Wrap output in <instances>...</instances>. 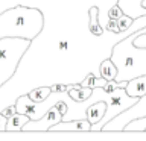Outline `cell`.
<instances>
[{
  "label": "cell",
  "instance_id": "obj_19",
  "mask_svg": "<svg viewBox=\"0 0 146 141\" xmlns=\"http://www.w3.org/2000/svg\"><path fill=\"white\" fill-rule=\"evenodd\" d=\"M107 29L110 32H113V34H120V29H119V26H117V20H114V18H110L108 20Z\"/></svg>",
  "mask_w": 146,
  "mask_h": 141
},
{
  "label": "cell",
  "instance_id": "obj_24",
  "mask_svg": "<svg viewBox=\"0 0 146 141\" xmlns=\"http://www.w3.org/2000/svg\"><path fill=\"white\" fill-rule=\"evenodd\" d=\"M141 6L146 8V0H141Z\"/></svg>",
  "mask_w": 146,
  "mask_h": 141
},
{
  "label": "cell",
  "instance_id": "obj_6",
  "mask_svg": "<svg viewBox=\"0 0 146 141\" xmlns=\"http://www.w3.org/2000/svg\"><path fill=\"white\" fill-rule=\"evenodd\" d=\"M90 127L91 123L87 118H82V120H61L56 125H53L49 130H90Z\"/></svg>",
  "mask_w": 146,
  "mask_h": 141
},
{
  "label": "cell",
  "instance_id": "obj_20",
  "mask_svg": "<svg viewBox=\"0 0 146 141\" xmlns=\"http://www.w3.org/2000/svg\"><path fill=\"white\" fill-rule=\"evenodd\" d=\"M17 112V108H15V105H9V106H6L3 109V111H0V114H2V115H5V117H11L12 114H15Z\"/></svg>",
  "mask_w": 146,
  "mask_h": 141
},
{
  "label": "cell",
  "instance_id": "obj_15",
  "mask_svg": "<svg viewBox=\"0 0 146 141\" xmlns=\"http://www.w3.org/2000/svg\"><path fill=\"white\" fill-rule=\"evenodd\" d=\"M145 129H146V115L131 120L125 126V129H123V130H145Z\"/></svg>",
  "mask_w": 146,
  "mask_h": 141
},
{
  "label": "cell",
  "instance_id": "obj_13",
  "mask_svg": "<svg viewBox=\"0 0 146 141\" xmlns=\"http://www.w3.org/2000/svg\"><path fill=\"white\" fill-rule=\"evenodd\" d=\"M105 84H107V80H105L104 77H100L99 74L96 76L93 73H90V74H87V77L81 82V86H85V88H96V86H104Z\"/></svg>",
  "mask_w": 146,
  "mask_h": 141
},
{
  "label": "cell",
  "instance_id": "obj_2",
  "mask_svg": "<svg viewBox=\"0 0 146 141\" xmlns=\"http://www.w3.org/2000/svg\"><path fill=\"white\" fill-rule=\"evenodd\" d=\"M135 35L137 30L113 45L110 59L117 68V74L114 77L117 82L146 74V47H137L134 44Z\"/></svg>",
  "mask_w": 146,
  "mask_h": 141
},
{
  "label": "cell",
  "instance_id": "obj_14",
  "mask_svg": "<svg viewBox=\"0 0 146 141\" xmlns=\"http://www.w3.org/2000/svg\"><path fill=\"white\" fill-rule=\"evenodd\" d=\"M50 94V86H40V88H35L27 93V96H29L31 100H34V102L40 103L43 102L44 99H47Z\"/></svg>",
  "mask_w": 146,
  "mask_h": 141
},
{
  "label": "cell",
  "instance_id": "obj_10",
  "mask_svg": "<svg viewBox=\"0 0 146 141\" xmlns=\"http://www.w3.org/2000/svg\"><path fill=\"white\" fill-rule=\"evenodd\" d=\"M88 14H90V24H88L90 32L96 36H100L104 34V29H102V26H100V23H99V9L96 6H93V8H90Z\"/></svg>",
  "mask_w": 146,
  "mask_h": 141
},
{
  "label": "cell",
  "instance_id": "obj_21",
  "mask_svg": "<svg viewBox=\"0 0 146 141\" xmlns=\"http://www.w3.org/2000/svg\"><path fill=\"white\" fill-rule=\"evenodd\" d=\"M61 91H67V85H61V84L50 85V93H61Z\"/></svg>",
  "mask_w": 146,
  "mask_h": 141
},
{
  "label": "cell",
  "instance_id": "obj_25",
  "mask_svg": "<svg viewBox=\"0 0 146 141\" xmlns=\"http://www.w3.org/2000/svg\"><path fill=\"white\" fill-rule=\"evenodd\" d=\"M145 130H146V129H145Z\"/></svg>",
  "mask_w": 146,
  "mask_h": 141
},
{
  "label": "cell",
  "instance_id": "obj_18",
  "mask_svg": "<svg viewBox=\"0 0 146 141\" xmlns=\"http://www.w3.org/2000/svg\"><path fill=\"white\" fill-rule=\"evenodd\" d=\"M134 44L137 45V47H146V34L139 35V30H137V35L134 38Z\"/></svg>",
  "mask_w": 146,
  "mask_h": 141
},
{
  "label": "cell",
  "instance_id": "obj_1",
  "mask_svg": "<svg viewBox=\"0 0 146 141\" xmlns=\"http://www.w3.org/2000/svg\"><path fill=\"white\" fill-rule=\"evenodd\" d=\"M44 15L38 8L15 6L0 12V40L25 38L35 40L43 30Z\"/></svg>",
  "mask_w": 146,
  "mask_h": 141
},
{
  "label": "cell",
  "instance_id": "obj_8",
  "mask_svg": "<svg viewBox=\"0 0 146 141\" xmlns=\"http://www.w3.org/2000/svg\"><path fill=\"white\" fill-rule=\"evenodd\" d=\"M105 111H107V103L105 102L91 103L90 106L85 109V118L91 123V125H94V123H98L100 118L104 117Z\"/></svg>",
  "mask_w": 146,
  "mask_h": 141
},
{
  "label": "cell",
  "instance_id": "obj_22",
  "mask_svg": "<svg viewBox=\"0 0 146 141\" xmlns=\"http://www.w3.org/2000/svg\"><path fill=\"white\" fill-rule=\"evenodd\" d=\"M6 121H8V118L0 114V130H6Z\"/></svg>",
  "mask_w": 146,
  "mask_h": 141
},
{
  "label": "cell",
  "instance_id": "obj_11",
  "mask_svg": "<svg viewBox=\"0 0 146 141\" xmlns=\"http://www.w3.org/2000/svg\"><path fill=\"white\" fill-rule=\"evenodd\" d=\"M91 90L93 88H85V86L73 88L72 85H67V94L70 96V99L75 100V102H82V100L88 99L91 96Z\"/></svg>",
  "mask_w": 146,
  "mask_h": 141
},
{
  "label": "cell",
  "instance_id": "obj_12",
  "mask_svg": "<svg viewBox=\"0 0 146 141\" xmlns=\"http://www.w3.org/2000/svg\"><path fill=\"white\" fill-rule=\"evenodd\" d=\"M99 74H100V77H104L105 80H111V79H114L116 77V74H117V68H116V65L113 64V61L111 59H105V61L100 64V67H99Z\"/></svg>",
  "mask_w": 146,
  "mask_h": 141
},
{
  "label": "cell",
  "instance_id": "obj_16",
  "mask_svg": "<svg viewBox=\"0 0 146 141\" xmlns=\"http://www.w3.org/2000/svg\"><path fill=\"white\" fill-rule=\"evenodd\" d=\"M132 21H134L132 17L126 15V14H122V17L117 18V26H119V29H120V32H125L126 29H129Z\"/></svg>",
  "mask_w": 146,
  "mask_h": 141
},
{
  "label": "cell",
  "instance_id": "obj_9",
  "mask_svg": "<svg viewBox=\"0 0 146 141\" xmlns=\"http://www.w3.org/2000/svg\"><path fill=\"white\" fill-rule=\"evenodd\" d=\"M31 118L26 115V114H21V112H15L12 114L11 117H8V121H6V130H21L23 126L29 121Z\"/></svg>",
  "mask_w": 146,
  "mask_h": 141
},
{
  "label": "cell",
  "instance_id": "obj_17",
  "mask_svg": "<svg viewBox=\"0 0 146 141\" xmlns=\"http://www.w3.org/2000/svg\"><path fill=\"white\" fill-rule=\"evenodd\" d=\"M122 14H123V11H122V8L119 6V5H114V6L110 9V12H108V17L110 18H114V20H117L119 17H122Z\"/></svg>",
  "mask_w": 146,
  "mask_h": 141
},
{
  "label": "cell",
  "instance_id": "obj_23",
  "mask_svg": "<svg viewBox=\"0 0 146 141\" xmlns=\"http://www.w3.org/2000/svg\"><path fill=\"white\" fill-rule=\"evenodd\" d=\"M67 47H68V43L66 40L59 41V50H67Z\"/></svg>",
  "mask_w": 146,
  "mask_h": 141
},
{
  "label": "cell",
  "instance_id": "obj_7",
  "mask_svg": "<svg viewBox=\"0 0 146 141\" xmlns=\"http://www.w3.org/2000/svg\"><path fill=\"white\" fill-rule=\"evenodd\" d=\"M125 91L128 96H132V97H140L146 94V74L132 77L131 80H128Z\"/></svg>",
  "mask_w": 146,
  "mask_h": 141
},
{
  "label": "cell",
  "instance_id": "obj_3",
  "mask_svg": "<svg viewBox=\"0 0 146 141\" xmlns=\"http://www.w3.org/2000/svg\"><path fill=\"white\" fill-rule=\"evenodd\" d=\"M31 45V40L2 38L0 40V88L15 73L21 58Z\"/></svg>",
  "mask_w": 146,
  "mask_h": 141
},
{
  "label": "cell",
  "instance_id": "obj_4",
  "mask_svg": "<svg viewBox=\"0 0 146 141\" xmlns=\"http://www.w3.org/2000/svg\"><path fill=\"white\" fill-rule=\"evenodd\" d=\"M145 115H146V94L140 96L134 105H131L128 109L122 111L120 114H117L114 118H111L110 121H107L102 126L100 130H123L125 126L131 120L139 118V117H145Z\"/></svg>",
  "mask_w": 146,
  "mask_h": 141
},
{
  "label": "cell",
  "instance_id": "obj_5",
  "mask_svg": "<svg viewBox=\"0 0 146 141\" xmlns=\"http://www.w3.org/2000/svg\"><path fill=\"white\" fill-rule=\"evenodd\" d=\"M61 120H62L61 112L55 106H50L49 111H46L43 117L36 118V120H29L23 126L21 130H49L53 125H56Z\"/></svg>",
  "mask_w": 146,
  "mask_h": 141
}]
</instances>
